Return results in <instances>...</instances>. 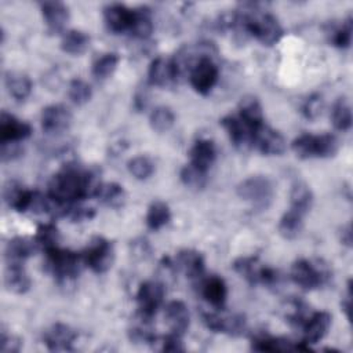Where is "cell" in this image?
Here are the masks:
<instances>
[{
    "instance_id": "cell-1",
    "label": "cell",
    "mask_w": 353,
    "mask_h": 353,
    "mask_svg": "<svg viewBox=\"0 0 353 353\" xmlns=\"http://www.w3.org/2000/svg\"><path fill=\"white\" fill-rule=\"evenodd\" d=\"M101 183L99 171L95 167L68 164L52 175L47 194L59 203L70 204L95 197Z\"/></svg>"
},
{
    "instance_id": "cell-2",
    "label": "cell",
    "mask_w": 353,
    "mask_h": 353,
    "mask_svg": "<svg viewBox=\"0 0 353 353\" xmlns=\"http://www.w3.org/2000/svg\"><path fill=\"white\" fill-rule=\"evenodd\" d=\"M84 265L81 252L55 247L46 252V269L57 279L59 284L72 283Z\"/></svg>"
},
{
    "instance_id": "cell-3",
    "label": "cell",
    "mask_w": 353,
    "mask_h": 353,
    "mask_svg": "<svg viewBox=\"0 0 353 353\" xmlns=\"http://www.w3.org/2000/svg\"><path fill=\"white\" fill-rule=\"evenodd\" d=\"M291 148L299 159H328L338 153L339 142L332 134H301Z\"/></svg>"
},
{
    "instance_id": "cell-4",
    "label": "cell",
    "mask_w": 353,
    "mask_h": 353,
    "mask_svg": "<svg viewBox=\"0 0 353 353\" xmlns=\"http://www.w3.org/2000/svg\"><path fill=\"white\" fill-rule=\"evenodd\" d=\"M330 276V268L319 259H296L290 272L291 280L305 291H312L321 287L328 281Z\"/></svg>"
},
{
    "instance_id": "cell-5",
    "label": "cell",
    "mask_w": 353,
    "mask_h": 353,
    "mask_svg": "<svg viewBox=\"0 0 353 353\" xmlns=\"http://www.w3.org/2000/svg\"><path fill=\"white\" fill-rule=\"evenodd\" d=\"M237 194L241 200L248 201L252 207L265 210L273 200L274 188L268 176L252 175L237 185Z\"/></svg>"
},
{
    "instance_id": "cell-6",
    "label": "cell",
    "mask_w": 353,
    "mask_h": 353,
    "mask_svg": "<svg viewBox=\"0 0 353 353\" xmlns=\"http://www.w3.org/2000/svg\"><path fill=\"white\" fill-rule=\"evenodd\" d=\"M81 256L84 265H87L94 273L101 274L112 268L114 262V247L108 239L97 236L87 244Z\"/></svg>"
},
{
    "instance_id": "cell-7",
    "label": "cell",
    "mask_w": 353,
    "mask_h": 353,
    "mask_svg": "<svg viewBox=\"0 0 353 353\" xmlns=\"http://www.w3.org/2000/svg\"><path fill=\"white\" fill-rule=\"evenodd\" d=\"M219 77V69L211 55H203L190 69L189 81L194 91L207 95L215 87Z\"/></svg>"
},
{
    "instance_id": "cell-8",
    "label": "cell",
    "mask_w": 353,
    "mask_h": 353,
    "mask_svg": "<svg viewBox=\"0 0 353 353\" xmlns=\"http://www.w3.org/2000/svg\"><path fill=\"white\" fill-rule=\"evenodd\" d=\"M203 321L214 332H222L228 335H241L247 328V320L239 313L226 312H205L203 313Z\"/></svg>"
},
{
    "instance_id": "cell-9",
    "label": "cell",
    "mask_w": 353,
    "mask_h": 353,
    "mask_svg": "<svg viewBox=\"0 0 353 353\" xmlns=\"http://www.w3.org/2000/svg\"><path fill=\"white\" fill-rule=\"evenodd\" d=\"M252 146L262 154L279 156L285 150V139L277 130L261 124L252 132Z\"/></svg>"
},
{
    "instance_id": "cell-10",
    "label": "cell",
    "mask_w": 353,
    "mask_h": 353,
    "mask_svg": "<svg viewBox=\"0 0 353 353\" xmlns=\"http://www.w3.org/2000/svg\"><path fill=\"white\" fill-rule=\"evenodd\" d=\"M165 295L164 284L160 281H145L139 285L137 292V302L139 313L153 317L157 309L161 306Z\"/></svg>"
},
{
    "instance_id": "cell-11",
    "label": "cell",
    "mask_w": 353,
    "mask_h": 353,
    "mask_svg": "<svg viewBox=\"0 0 353 353\" xmlns=\"http://www.w3.org/2000/svg\"><path fill=\"white\" fill-rule=\"evenodd\" d=\"M77 332L65 323H54L43 335L44 345L50 352H72Z\"/></svg>"
},
{
    "instance_id": "cell-12",
    "label": "cell",
    "mask_w": 353,
    "mask_h": 353,
    "mask_svg": "<svg viewBox=\"0 0 353 353\" xmlns=\"http://www.w3.org/2000/svg\"><path fill=\"white\" fill-rule=\"evenodd\" d=\"M221 124L228 132L232 145L239 150H247L252 146L254 130L241 120L240 116L228 114L221 119Z\"/></svg>"
},
{
    "instance_id": "cell-13",
    "label": "cell",
    "mask_w": 353,
    "mask_h": 353,
    "mask_svg": "<svg viewBox=\"0 0 353 353\" xmlns=\"http://www.w3.org/2000/svg\"><path fill=\"white\" fill-rule=\"evenodd\" d=\"M40 124L47 134H61L72 124V113L63 105L46 106L40 116Z\"/></svg>"
},
{
    "instance_id": "cell-14",
    "label": "cell",
    "mask_w": 353,
    "mask_h": 353,
    "mask_svg": "<svg viewBox=\"0 0 353 353\" xmlns=\"http://www.w3.org/2000/svg\"><path fill=\"white\" fill-rule=\"evenodd\" d=\"M332 323V317L328 312H316L309 316L302 325L303 330V343L314 345L320 342L328 332Z\"/></svg>"
},
{
    "instance_id": "cell-15",
    "label": "cell",
    "mask_w": 353,
    "mask_h": 353,
    "mask_svg": "<svg viewBox=\"0 0 353 353\" xmlns=\"http://www.w3.org/2000/svg\"><path fill=\"white\" fill-rule=\"evenodd\" d=\"M32 127L15 116L1 112L0 114V142H21L30 137Z\"/></svg>"
},
{
    "instance_id": "cell-16",
    "label": "cell",
    "mask_w": 353,
    "mask_h": 353,
    "mask_svg": "<svg viewBox=\"0 0 353 353\" xmlns=\"http://www.w3.org/2000/svg\"><path fill=\"white\" fill-rule=\"evenodd\" d=\"M148 79L152 85L156 87H170L172 85L178 77L172 63V59L165 57H157L150 62L148 70Z\"/></svg>"
},
{
    "instance_id": "cell-17",
    "label": "cell",
    "mask_w": 353,
    "mask_h": 353,
    "mask_svg": "<svg viewBox=\"0 0 353 353\" xmlns=\"http://www.w3.org/2000/svg\"><path fill=\"white\" fill-rule=\"evenodd\" d=\"M34 190H29L17 181H8L3 188V197L7 205L18 212H26L30 208Z\"/></svg>"
},
{
    "instance_id": "cell-18",
    "label": "cell",
    "mask_w": 353,
    "mask_h": 353,
    "mask_svg": "<svg viewBox=\"0 0 353 353\" xmlns=\"http://www.w3.org/2000/svg\"><path fill=\"white\" fill-rule=\"evenodd\" d=\"M200 294L214 307L222 309L226 302V296H228L226 283L222 277H219L216 274H211L204 279L201 277L200 279Z\"/></svg>"
},
{
    "instance_id": "cell-19",
    "label": "cell",
    "mask_w": 353,
    "mask_h": 353,
    "mask_svg": "<svg viewBox=\"0 0 353 353\" xmlns=\"http://www.w3.org/2000/svg\"><path fill=\"white\" fill-rule=\"evenodd\" d=\"M175 269L181 270L188 279L200 280L204 274V258L196 250H182L176 254Z\"/></svg>"
},
{
    "instance_id": "cell-20",
    "label": "cell",
    "mask_w": 353,
    "mask_h": 353,
    "mask_svg": "<svg viewBox=\"0 0 353 353\" xmlns=\"http://www.w3.org/2000/svg\"><path fill=\"white\" fill-rule=\"evenodd\" d=\"M103 19L108 29L113 33L130 32L132 10L123 4H109L103 8Z\"/></svg>"
},
{
    "instance_id": "cell-21",
    "label": "cell",
    "mask_w": 353,
    "mask_h": 353,
    "mask_svg": "<svg viewBox=\"0 0 353 353\" xmlns=\"http://www.w3.org/2000/svg\"><path fill=\"white\" fill-rule=\"evenodd\" d=\"M165 323L170 327L171 332L183 335L190 323V313L188 306L182 301H171L164 307Z\"/></svg>"
},
{
    "instance_id": "cell-22",
    "label": "cell",
    "mask_w": 353,
    "mask_h": 353,
    "mask_svg": "<svg viewBox=\"0 0 353 353\" xmlns=\"http://www.w3.org/2000/svg\"><path fill=\"white\" fill-rule=\"evenodd\" d=\"M40 10L50 32H62L69 19V10L62 1H43Z\"/></svg>"
},
{
    "instance_id": "cell-23",
    "label": "cell",
    "mask_w": 353,
    "mask_h": 353,
    "mask_svg": "<svg viewBox=\"0 0 353 353\" xmlns=\"http://www.w3.org/2000/svg\"><path fill=\"white\" fill-rule=\"evenodd\" d=\"M233 269L250 284H262L266 266L258 256H240L233 262Z\"/></svg>"
},
{
    "instance_id": "cell-24",
    "label": "cell",
    "mask_w": 353,
    "mask_h": 353,
    "mask_svg": "<svg viewBox=\"0 0 353 353\" xmlns=\"http://www.w3.org/2000/svg\"><path fill=\"white\" fill-rule=\"evenodd\" d=\"M190 163L203 171H208L216 157V148L211 139H197L189 152Z\"/></svg>"
},
{
    "instance_id": "cell-25",
    "label": "cell",
    "mask_w": 353,
    "mask_h": 353,
    "mask_svg": "<svg viewBox=\"0 0 353 353\" xmlns=\"http://www.w3.org/2000/svg\"><path fill=\"white\" fill-rule=\"evenodd\" d=\"M251 349L256 352H290V350H307L309 346L305 345L303 342L301 345H294L290 339H285V338L259 335L252 339Z\"/></svg>"
},
{
    "instance_id": "cell-26",
    "label": "cell",
    "mask_w": 353,
    "mask_h": 353,
    "mask_svg": "<svg viewBox=\"0 0 353 353\" xmlns=\"http://www.w3.org/2000/svg\"><path fill=\"white\" fill-rule=\"evenodd\" d=\"M32 285L30 277L23 269L22 263H7L4 272V287L14 294H25Z\"/></svg>"
},
{
    "instance_id": "cell-27",
    "label": "cell",
    "mask_w": 353,
    "mask_h": 353,
    "mask_svg": "<svg viewBox=\"0 0 353 353\" xmlns=\"http://www.w3.org/2000/svg\"><path fill=\"white\" fill-rule=\"evenodd\" d=\"M36 250H39V247L34 239L14 237L7 243L6 247L7 263H23V261L33 255Z\"/></svg>"
},
{
    "instance_id": "cell-28",
    "label": "cell",
    "mask_w": 353,
    "mask_h": 353,
    "mask_svg": "<svg viewBox=\"0 0 353 353\" xmlns=\"http://www.w3.org/2000/svg\"><path fill=\"white\" fill-rule=\"evenodd\" d=\"M239 116L252 130L263 124V110L259 99L254 95H244L239 102Z\"/></svg>"
},
{
    "instance_id": "cell-29",
    "label": "cell",
    "mask_w": 353,
    "mask_h": 353,
    "mask_svg": "<svg viewBox=\"0 0 353 353\" xmlns=\"http://www.w3.org/2000/svg\"><path fill=\"white\" fill-rule=\"evenodd\" d=\"M4 84L8 94L17 101L26 99L32 92V80L22 72L8 70L4 76Z\"/></svg>"
},
{
    "instance_id": "cell-30",
    "label": "cell",
    "mask_w": 353,
    "mask_h": 353,
    "mask_svg": "<svg viewBox=\"0 0 353 353\" xmlns=\"http://www.w3.org/2000/svg\"><path fill=\"white\" fill-rule=\"evenodd\" d=\"M291 208L305 215L313 205V192L305 181L294 182L290 193Z\"/></svg>"
},
{
    "instance_id": "cell-31",
    "label": "cell",
    "mask_w": 353,
    "mask_h": 353,
    "mask_svg": "<svg viewBox=\"0 0 353 353\" xmlns=\"http://www.w3.org/2000/svg\"><path fill=\"white\" fill-rule=\"evenodd\" d=\"M130 32L132 36L138 39H146L153 32V19L152 11L149 7H138L132 8V21L130 26Z\"/></svg>"
},
{
    "instance_id": "cell-32",
    "label": "cell",
    "mask_w": 353,
    "mask_h": 353,
    "mask_svg": "<svg viewBox=\"0 0 353 353\" xmlns=\"http://www.w3.org/2000/svg\"><path fill=\"white\" fill-rule=\"evenodd\" d=\"M95 197L105 205L110 208H120L124 205L127 194L121 185L116 182H106L101 183Z\"/></svg>"
},
{
    "instance_id": "cell-33",
    "label": "cell",
    "mask_w": 353,
    "mask_h": 353,
    "mask_svg": "<svg viewBox=\"0 0 353 353\" xmlns=\"http://www.w3.org/2000/svg\"><path fill=\"white\" fill-rule=\"evenodd\" d=\"M277 229L283 239H285V240L296 239L303 229V215L301 212L290 208L280 218Z\"/></svg>"
},
{
    "instance_id": "cell-34",
    "label": "cell",
    "mask_w": 353,
    "mask_h": 353,
    "mask_svg": "<svg viewBox=\"0 0 353 353\" xmlns=\"http://www.w3.org/2000/svg\"><path fill=\"white\" fill-rule=\"evenodd\" d=\"M90 47V37L87 33L72 29L62 34L61 39V48L62 51L70 54V55H80L87 51Z\"/></svg>"
},
{
    "instance_id": "cell-35",
    "label": "cell",
    "mask_w": 353,
    "mask_h": 353,
    "mask_svg": "<svg viewBox=\"0 0 353 353\" xmlns=\"http://www.w3.org/2000/svg\"><path fill=\"white\" fill-rule=\"evenodd\" d=\"M170 219H171V210L168 204L160 200H156L149 205L145 216L146 226L150 230H159L164 228L170 222Z\"/></svg>"
},
{
    "instance_id": "cell-36",
    "label": "cell",
    "mask_w": 353,
    "mask_h": 353,
    "mask_svg": "<svg viewBox=\"0 0 353 353\" xmlns=\"http://www.w3.org/2000/svg\"><path fill=\"white\" fill-rule=\"evenodd\" d=\"M119 55L116 52H106L98 57L92 63V76L98 80H105L110 77L119 65Z\"/></svg>"
},
{
    "instance_id": "cell-37",
    "label": "cell",
    "mask_w": 353,
    "mask_h": 353,
    "mask_svg": "<svg viewBox=\"0 0 353 353\" xmlns=\"http://www.w3.org/2000/svg\"><path fill=\"white\" fill-rule=\"evenodd\" d=\"M331 121L339 131H347L352 127V110L345 98H338L331 110Z\"/></svg>"
},
{
    "instance_id": "cell-38",
    "label": "cell",
    "mask_w": 353,
    "mask_h": 353,
    "mask_svg": "<svg viewBox=\"0 0 353 353\" xmlns=\"http://www.w3.org/2000/svg\"><path fill=\"white\" fill-rule=\"evenodd\" d=\"M34 241L39 247V250H43L44 252L58 247L59 241V232L54 223H41L34 236Z\"/></svg>"
},
{
    "instance_id": "cell-39",
    "label": "cell",
    "mask_w": 353,
    "mask_h": 353,
    "mask_svg": "<svg viewBox=\"0 0 353 353\" xmlns=\"http://www.w3.org/2000/svg\"><path fill=\"white\" fill-rule=\"evenodd\" d=\"M175 123V114L168 106H157L149 116V124L156 132L168 131Z\"/></svg>"
},
{
    "instance_id": "cell-40",
    "label": "cell",
    "mask_w": 353,
    "mask_h": 353,
    "mask_svg": "<svg viewBox=\"0 0 353 353\" xmlns=\"http://www.w3.org/2000/svg\"><path fill=\"white\" fill-rule=\"evenodd\" d=\"M179 176L182 183L190 189H203L207 183V171L200 170L192 163L182 167Z\"/></svg>"
},
{
    "instance_id": "cell-41",
    "label": "cell",
    "mask_w": 353,
    "mask_h": 353,
    "mask_svg": "<svg viewBox=\"0 0 353 353\" xmlns=\"http://www.w3.org/2000/svg\"><path fill=\"white\" fill-rule=\"evenodd\" d=\"M127 168H128V172L139 181L148 179L154 172V164L148 156L132 157L131 160H128Z\"/></svg>"
},
{
    "instance_id": "cell-42",
    "label": "cell",
    "mask_w": 353,
    "mask_h": 353,
    "mask_svg": "<svg viewBox=\"0 0 353 353\" xmlns=\"http://www.w3.org/2000/svg\"><path fill=\"white\" fill-rule=\"evenodd\" d=\"M68 94L69 98L73 103L76 105H84L87 103L91 97H92V88L88 83H85L81 79H73L69 83V88H68Z\"/></svg>"
},
{
    "instance_id": "cell-43",
    "label": "cell",
    "mask_w": 353,
    "mask_h": 353,
    "mask_svg": "<svg viewBox=\"0 0 353 353\" xmlns=\"http://www.w3.org/2000/svg\"><path fill=\"white\" fill-rule=\"evenodd\" d=\"M352 18H347L342 25L331 29L330 43L338 48H347L352 43Z\"/></svg>"
},
{
    "instance_id": "cell-44",
    "label": "cell",
    "mask_w": 353,
    "mask_h": 353,
    "mask_svg": "<svg viewBox=\"0 0 353 353\" xmlns=\"http://www.w3.org/2000/svg\"><path fill=\"white\" fill-rule=\"evenodd\" d=\"M323 108H324V101H323L321 95H319V94H312V95H309V97L303 101V103H302V106H301V112H302V114H303L306 119L314 120V119H317V117L321 114Z\"/></svg>"
},
{
    "instance_id": "cell-45",
    "label": "cell",
    "mask_w": 353,
    "mask_h": 353,
    "mask_svg": "<svg viewBox=\"0 0 353 353\" xmlns=\"http://www.w3.org/2000/svg\"><path fill=\"white\" fill-rule=\"evenodd\" d=\"M22 346V341L14 335L8 334L6 330H1V336H0V350L3 353H14L19 352Z\"/></svg>"
},
{
    "instance_id": "cell-46",
    "label": "cell",
    "mask_w": 353,
    "mask_h": 353,
    "mask_svg": "<svg viewBox=\"0 0 353 353\" xmlns=\"http://www.w3.org/2000/svg\"><path fill=\"white\" fill-rule=\"evenodd\" d=\"M161 350L163 352H185V346L182 342V335H178L175 332H170L161 338Z\"/></svg>"
},
{
    "instance_id": "cell-47",
    "label": "cell",
    "mask_w": 353,
    "mask_h": 353,
    "mask_svg": "<svg viewBox=\"0 0 353 353\" xmlns=\"http://www.w3.org/2000/svg\"><path fill=\"white\" fill-rule=\"evenodd\" d=\"M23 152L21 142H1V160L10 161L21 156Z\"/></svg>"
},
{
    "instance_id": "cell-48",
    "label": "cell",
    "mask_w": 353,
    "mask_h": 353,
    "mask_svg": "<svg viewBox=\"0 0 353 353\" xmlns=\"http://www.w3.org/2000/svg\"><path fill=\"white\" fill-rule=\"evenodd\" d=\"M148 102H149V90H148V87L146 85L138 87L134 92V97H132L134 109L137 112H142L143 109H146Z\"/></svg>"
},
{
    "instance_id": "cell-49",
    "label": "cell",
    "mask_w": 353,
    "mask_h": 353,
    "mask_svg": "<svg viewBox=\"0 0 353 353\" xmlns=\"http://www.w3.org/2000/svg\"><path fill=\"white\" fill-rule=\"evenodd\" d=\"M131 248H132V254L139 258H146L150 252V247H149L148 241L143 239L131 241Z\"/></svg>"
},
{
    "instance_id": "cell-50",
    "label": "cell",
    "mask_w": 353,
    "mask_h": 353,
    "mask_svg": "<svg viewBox=\"0 0 353 353\" xmlns=\"http://www.w3.org/2000/svg\"><path fill=\"white\" fill-rule=\"evenodd\" d=\"M341 240L345 245H347V247L352 245V228H350V225H346L345 229H342Z\"/></svg>"
}]
</instances>
